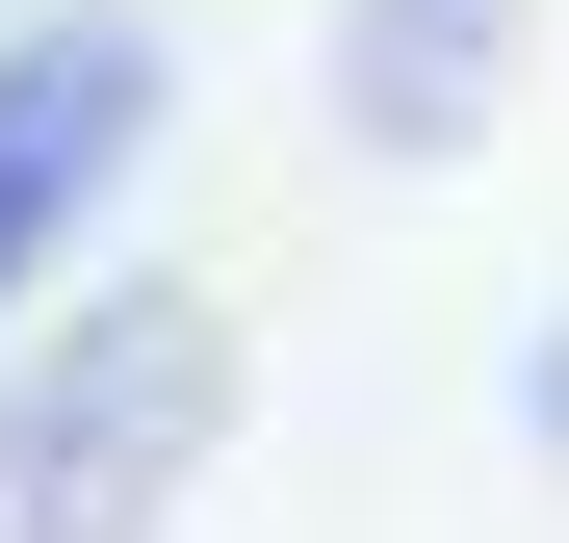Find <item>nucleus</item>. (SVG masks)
Segmentation results:
<instances>
[{
	"label": "nucleus",
	"mask_w": 569,
	"mask_h": 543,
	"mask_svg": "<svg viewBox=\"0 0 569 543\" xmlns=\"http://www.w3.org/2000/svg\"><path fill=\"white\" fill-rule=\"evenodd\" d=\"M233 440V311L208 285H78L0 362V543H156Z\"/></svg>",
	"instance_id": "f257e3e1"
},
{
	"label": "nucleus",
	"mask_w": 569,
	"mask_h": 543,
	"mask_svg": "<svg viewBox=\"0 0 569 543\" xmlns=\"http://www.w3.org/2000/svg\"><path fill=\"white\" fill-rule=\"evenodd\" d=\"M130 155H156V27H130V0L0 27V311L104 233V181H130Z\"/></svg>",
	"instance_id": "f03ea898"
},
{
	"label": "nucleus",
	"mask_w": 569,
	"mask_h": 543,
	"mask_svg": "<svg viewBox=\"0 0 569 543\" xmlns=\"http://www.w3.org/2000/svg\"><path fill=\"white\" fill-rule=\"evenodd\" d=\"M518 78V0H362V52H337V104L389 130V155H440L466 104Z\"/></svg>",
	"instance_id": "7ed1b4c3"
}]
</instances>
